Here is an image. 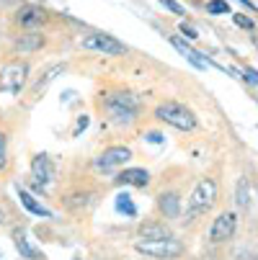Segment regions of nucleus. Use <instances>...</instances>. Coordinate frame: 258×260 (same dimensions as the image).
<instances>
[{
    "mask_svg": "<svg viewBox=\"0 0 258 260\" xmlns=\"http://www.w3.org/2000/svg\"><path fill=\"white\" fill-rule=\"evenodd\" d=\"M155 116H158L160 121H165V124L181 129V132H191V129L196 126L194 111L186 108L183 103H176V101H165V103H160V106L155 108Z\"/></svg>",
    "mask_w": 258,
    "mask_h": 260,
    "instance_id": "obj_1",
    "label": "nucleus"
},
{
    "mask_svg": "<svg viewBox=\"0 0 258 260\" xmlns=\"http://www.w3.org/2000/svg\"><path fill=\"white\" fill-rule=\"evenodd\" d=\"M137 252L147 255V257H155V260H170V257H178L183 252V245L173 237H163V240H139L137 245Z\"/></svg>",
    "mask_w": 258,
    "mask_h": 260,
    "instance_id": "obj_2",
    "label": "nucleus"
},
{
    "mask_svg": "<svg viewBox=\"0 0 258 260\" xmlns=\"http://www.w3.org/2000/svg\"><path fill=\"white\" fill-rule=\"evenodd\" d=\"M106 108L117 121H132L139 111V98L134 93H111L106 98Z\"/></svg>",
    "mask_w": 258,
    "mask_h": 260,
    "instance_id": "obj_3",
    "label": "nucleus"
},
{
    "mask_svg": "<svg viewBox=\"0 0 258 260\" xmlns=\"http://www.w3.org/2000/svg\"><path fill=\"white\" fill-rule=\"evenodd\" d=\"M214 201H217V183H214L212 178L199 180L196 188H194V193L189 196V216L209 211V209L214 206Z\"/></svg>",
    "mask_w": 258,
    "mask_h": 260,
    "instance_id": "obj_4",
    "label": "nucleus"
},
{
    "mask_svg": "<svg viewBox=\"0 0 258 260\" xmlns=\"http://www.w3.org/2000/svg\"><path fill=\"white\" fill-rule=\"evenodd\" d=\"M26 75H28V64L16 59V62H8L3 70H0V90L3 93H21L23 83H26Z\"/></svg>",
    "mask_w": 258,
    "mask_h": 260,
    "instance_id": "obj_5",
    "label": "nucleus"
},
{
    "mask_svg": "<svg viewBox=\"0 0 258 260\" xmlns=\"http://www.w3.org/2000/svg\"><path fill=\"white\" fill-rule=\"evenodd\" d=\"M83 49H91V52H101V54H108V57H119L124 54V44L119 39H114V36H108V34H88L85 39L80 42Z\"/></svg>",
    "mask_w": 258,
    "mask_h": 260,
    "instance_id": "obj_6",
    "label": "nucleus"
},
{
    "mask_svg": "<svg viewBox=\"0 0 258 260\" xmlns=\"http://www.w3.org/2000/svg\"><path fill=\"white\" fill-rule=\"evenodd\" d=\"M235 227H238V214L235 211H222L214 219V224L209 230V240L212 242H227L235 235Z\"/></svg>",
    "mask_w": 258,
    "mask_h": 260,
    "instance_id": "obj_7",
    "label": "nucleus"
},
{
    "mask_svg": "<svg viewBox=\"0 0 258 260\" xmlns=\"http://www.w3.org/2000/svg\"><path fill=\"white\" fill-rule=\"evenodd\" d=\"M129 160H132V152L127 150V147H108V150H103V152L93 160V165H96V170L108 173V170H114V168L129 162Z\"/></svg>",
    "mask_w": 258,
    "mask_h": 260,
    "instance_id": "obj_8",
    "label": "nucleus"
},
{
    "mask_svg": "<svg viewBox=\"0 0 258 260\" xmlns=\"http://www.w3.org/2000/svg\"><path fill=\"white\" fill-rule=\"evenodd\" d=\"M16 21L26 28H36V26L47 23V11L39 8V6H21L18 13H16Z\"/></svg>",
    "mask_w": 258,
    "mask_h": 260,
    "instance_id": "obj_9",
    "label": "nucleus"
},
{
    "mask_svg": "<svg viewBox=\"0 0 258 260\" xmlns=\"http://www.w3.org/2000/svg\"><path fill=\"white\" fill-rule=\"evenodd\" d=\"M117 183L119 185H137V188H145L150 183V173L142 170V168H127L117 175Z\"/></svg>",
    "mask_w": 258,
    "mask_h": 260,
    "instance_id": "obj_10",
    "label": "nucleus"
},
{
    "mask_svg": "<svg viewBox=\"0 0 258 260\" xmlns=\"http://www.w3.org/2000/svg\"><path fill=\"white\" fill-rule=\"evenodd\" d=\"M31 173H34V180H36V188H44V185L52 180V165L44 155H36L34 162H31Z\"/></svg>",
    "mask_w": 258,
    "mask_h": 260,
    "instance_id": "obj_11",
    "label": "nucleus"
},
{
    "mask_svg": "<svg viewBox=\"0 0 258 260\" xmlns=\"http://www.w3.org/2000/svg\"><path fill=\"white\" fill-rule=\"evenodd\" d=\"M170 44H173V47H176V49H178L183 57H186V59L194 64V67H199V70H207V67H209V62H207V59H204V57H202L196 49H191L186 42L181 39V36H173V39H170Z\"/></svg>",
    "mask_w": 258,
    "mask_h": 260,
    "instance_id": "obj_12",
    "label": "nucleus"
},
{
    "mask_svg": "<svg viewBox=\"0 0 258 260\" xmlns=\"http://www.w3.org/2000/svg\"><path fill=\"white\" fill-rule=\"evenodd\" d=\"M44 44V36L42 34H21V39H16V49L21 54H28V52H36L42 49Z\"/></svg>",
    "mask_w": 258,
    "mask_h": 260,
    "instance_id": "obj_13",
    "label": "nucleus"
},
{
    "mask_svg": "<svg viewBox=\"0 0 258 260\" xmlns=\"http://www.w3.org/2000/svg\"><path fill=\"white\" fill-rule=\"evenodd\" d=\"M170 237V230L165 224H158V221H147V224L139 227V240H163Z\"/></svg>",
    "mask_w": 258,
    "mask_h": 260,
    "instance_id": "obj_14",
    "label": "nucleus"
},
{
    "mask_svg": "<svg viewBox=\"0 0 258 260\" xmlns=\"http://www.w3.org/2000/svg\"><path fill=\"white\" fill-rule=\"evenodd\" d=\"M158 206L165 216H178V209H181V199L178 193H160L158 196Z\"/></svg>",
    "mask_w": 258,
    "mask_h": 260,
    "instance_id": "obj_15",
    "label": "nucleus"
},
{
    "mask_svg": "<svg viewBox=\"0 0 258 260\" xmlns=\"http://www.w3.org/2000/svg\"><path fill=\"white\" fill-rule=\"evenodd\" d=\"M62 70H65V64H54V67H49V70L44 72V78H42L39 83H36V85L31 88V95L36 98V95H39V93H44V90H47V85H49L52 80H57V75H60Z\"/></svg>",
    "mask_w": 258,
    "mask_h": 260,
    "instance_id": "obj_16",
    "label": "nucleus"
},
{
    "mask_svg": "<svg viewBox=\"0 0 258 260\" xmlns=\"http://www.w3.org/2000/svg\"><path fill=\"white\" fill-rule=\"evenodd\" d=\"M18 199H21V204H23L31 214H36V216H52V211H49V209H44L39 201H36V199L28 193V191H18Z\"/></svg>",
    "mask_w": 258,
    "mask_h": 260,
    "instance_id": "obj_17",
    "label": "nucleus"
},
{
    "mask_svg": "<svg viewBox=\"0 0 258 260\" xmlns=\"http://www.w3.org/2000/svg\"><path fill=\"white\" fill-rule=\"evenodd\" d=\"M13 245H16V250H18L23 257H28V260H39V257H42V252L36 250V247H31V245H28V240H26L21 232H16V235H13Z\"/></svg>",
    "mask_w": 258,
    "mask_h": 260,
    "instance_id": "obj_18",
    "label": "nucleus"
},
{
    "mask_svg": "<svg viewBox=\"0 0 258 260\" xmlns=\"http://www.w3.org/2000/svg\"><path fill=\"white\" fill-rule=\"evenodd\" d=\"M235 201H238L240 209H248V204H250V188H248V180L245 178H240L238 185H235Z\"/></svg>",
    "mask_w": 258,
    "mask_h": 260,
    "instance_id": "obj_19",
    "label": "nucleus"
},
{
    "mask_svg": "<svg viewBox=\"0 0 258 260\" xmlns=\"http://www.w3.org/2000/svg\"><path fill=\"white\" fill-rule=\"evenodd\" d=\"M117 209L124 211L127 216H137V206L132 204V199H129L127 193H119V196H117Z\"/></svg>",
    "mask_w": 258,
    "mask_h": 260,
    "instance_id": "obj_20",
    "label": "nucleus"
},
{
    "mask_svg": "<svg viewBox=\"0 0 258 260\" xmlns=\"http://www.w3.org/2000/svg\"><path fill=\"white\" fill-rule=\"evenodd\" d=\"M207 13L222 16V13H230V6L225 3V0H209V3H207Z\"/></svg>",
    "mask_w": 258,
    "mask_h": 260,
    "instance_id": "obj_21",
    "label": "nucleus"
},
{
    "mask_svg": "<svg viewBox=\"0 0 258 260\" xmlns=\"http://www.w3.org/2000/svg\"><path fill=\"white\" fill-rule=\"evenodd\" d=\"M8 165V137L0 132V168Z\"/></svg>",
    "mask_w": 258,
    "mask_h": 260,
    "instance_id": "obj_22",
    "label": "nucleus"
},
{
    "mask_svg": "<svg viewBox=\"0 0 258 260\" xmlns=\"http://www.w3.org/2000/svg\"><path fill=\"white\" fill-rule=\"evenodd\" d=\"M233 18H235V23H238L240 28H253V26H255L253 18H248V16H243V13H235Z\"/></svg>",
    "mask_w": 258,
    "mask_h": 260,
    "instance_id": "obj_23",
    "label": "nucleus"
},
{
    "mask_svg": "<svg viewBox=\"0 0 258 260\" xmlns=\"http://www.w3.org/2000/svg\"><path fill=\"white\" fill-rule=\"evenodd\" d=\"M160 3H163V6L168 8V11H173L176 16H183V8H181V6L176 3V0H160Z\"/></svg>",
    "mask_w": 258,
    "mask_h": 260,
    "instance_id": "obj_24",
    "label": "nucleus"
},
{
    "mask_svg": "<svg viewBox=\"0 0 258 260\" xmlns=\"http://www.w3.org/2000/svg\"><path fill=\"white\" fill-rule=\"evenodd\" d=\"M243 78H245L248 83H253V85H258V70H250V67H248V70L243 72Z\"/></svg>",
    "mask_w": 258,
    "mask_h": 260,
    "instance_id": "obj_25",
    "label": "nucleus"
},
{
    "mask_svg": "<svg viewBox=\"0 0 258 260\" xmlns=\"http://www.w3.org/2000/svg\"><path fill=\"white\" fill-rule=\"evenodd\" d=\"M181 34L186 36V39H196V36H199L196 28H191V26H186V23H181Z\"/></svg>",
    "mask_w": 258,
    "mask_h": 260,
    "instance_id": "obj_26",
    "label": "nucleus"
},
{
    "mask_svg": "<svg viewBox=\"0 0 258 260\" xmlns=\"http://www.w3.org/2000/svg\"><path fill=\"white\" fill-rule=\"evenodd\" d=\"M147 142L160 144V142H163V134H160V132H150V134H147Z\"/></svg>",
    "mask_w": 258,
    "mask_h": 260,
    "instance_id": "obj_27",
    "label": "nucleus"
},
{
    "mask_svg": "<svg viewBox=\"0 0 258 260\" xmlns=\"http://www.w3.org/2000/svg\"><path fill=\"white\" fill-rule=\"evenodd\" d=\"M88 126V116H80V121H78V129H85Z\"/></svg>",
    "mask_w": 258,
    "mask_h": 260,
    "instance_id": "obj_28",
    "label": "nucleus"
},
{
    "mask_svg": "<svg viewBox=\"0 0 258 260\" xmlns=\"http://www.w3.org/2000/svg\"><path fill=\"white\" fill-rule=\"evenodd\" d=\"M0 221H3V214H0Z\"/></svg>",
    "mask_w": 258,
    "mask_h": 260,
    "instance_id": "obj_29",
    "label": "nucleus"
}]
</instances>
